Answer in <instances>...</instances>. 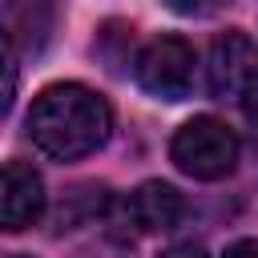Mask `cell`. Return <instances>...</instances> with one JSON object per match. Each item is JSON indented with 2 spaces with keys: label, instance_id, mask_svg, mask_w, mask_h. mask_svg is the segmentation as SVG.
I'll return each mask as SVG.
<instances>
[{
  "label": "cell",
  "instance_id": "1",
  "mask_svg": "<svg viewBox=\"0 0 258 258\" xmlns=\"http://www.w3.org/2000/svg\"><path fill=\"white\" fill-rule=\"evenodd\" d=\"M24 129L44 157L81 161L109 141L113 109L97 89H89L81 81H56L36 93Z\"/></svg>",
  "mask_w": 258,
  "mask_h": 258
},
{
  "label": "cell",
  "instance_id": "2",
  "mask_svg": "<svg viewBox=\"0 0 258 258\" xmlns=\"http://www.w3.org/2000/svg\"><path fill=\"white\" fill-rule=\"evenodd\" d=\"M238 153H242V141L238 133L222 121V117H189L173 137H169V161L194 177V181H222L234 173L238 165Z\"/></svg>",
  "mask_w": 258,
  "mask_h": 258
},
{
  "label": "cell",
  "instance_id": "3",
  "mask_svg": "<svg viewBox=\"0 0 258 258\" xmlns=\"http://www.w3.org/2000/svg\"><path fill=\"white\" fill-rule=\"evenodd\" d=\"M133 81L157 101H181L194 89V44L185 36H153L133 56Z\"/></svg>",
  "mask_w": 258,
  "mask_h": 258
},
{
  "label": "cell",
  "instance_id": "4",
  "mask_svg": "<svg viewBox=\"0 0 258 258\" xmlns=\"http://www.w3.org/2000/svg\"><path fill=\"white\" fill-rule=\"evenodd\" d=\"M210 93L218 101H242L250 97V89L258 85V44L242 32V28H226L214 36L210 44Z\"/></svg>",
  "mask_w": 258,
  "mask_h": 258
},
{
  "label": "cell",
  "instance_id": "5",
  "mask_svg": "<svg viewBox=\"0 0 258 258\" xmlns=\"http://www.w3.org/2000/svg\"><path fill=\"white\" fill-rule=\"evenodd\" d=\"M44 177L32 161H8L0 165V230L20 234L40 222L44 214Z\"/></svg>",
  "mask_w": 258,
  "mask_h": 258
},
{
  "label": "cell",
  "instance_id": "6",
  "mask_svg": "<svg viewBox=\"0 0 258 258\" xmlns=\"http://www.w3.org/2000/svg\"><path fill=\"white\" fill-rule=\"evenodd\" d=\"M125 214H129V222L141 234H165V230H173L185 218V198L169 181H141L129 194Z\"/></svg>",
  "mask_w": 258,
  "mask_h": 258
},
{
  "label": "cell",
  "instance_id": "7",
  "mask_svg": "<svg viewBox=\"0 0 258 258\" xmlns=\"http://www.w3.org/2000/svg\"><path fill=\"white\" fill-rule=\"evenodd\" d=\"M8 12H16V36L24 40V48L36 52L52 28V20H36V12H48V0H8Z\"/></svg>",
  "mask_w": 258,
  "mask_h": 258
},
{
  "label": "cell",
  "instance_id": "8",
  "mask_svg": "<svg viewBox=\"0 0 258 258\" xmlns=\"http://www.w3.org/2000/svg\"><path fill=\"white\" fill-rule=\"evenodd\" d=\"M16 85H20V64H16V48L8 40V32L0 28V117L12 109L16 101Z\"/></svg>",
  "mask_w": 258,
  "mask_h": 258
},
{
  "label": "cell",
  "instance_id": "9",
  "mask_svg": "<svg viewBox=\"0 0 258 258\" xmlns=\"http://www.w3.org/2000/svg\"><path fill=\"white\" fill-rule=\"evenodd\" d=\"M222 4H230V0H165V8H173L177 16H210Z\"/></svg>",
  "mask_w": 258,
  "mask_h": 258
},
{
  "label": "cell",
  "instance_id": "10",
  "mask_svg": "<svg viewBox=\"0 0 258 258\" xmlns=\"http://www.w3.org/2000/svg\"><path fill=\"white\" fill-rule=\"evenodd\" d=\"M222 258H258V242L254 238H238L222 250Z\"/></svg>",
  "mask_w": 258,
  "mask_h": 258
},
{
  "label": "cell",
  "instance_id": "11",
  "mask_svg": "<svg viewBox=\"0 0 258 258\" xmlns=\"http://www.w3.org/2000/svg\"><path fill=\"white\" fill-rule=\"evenodd\" d=\"M161 258H210V254H206L198 242H181V246H169Z\"/></svg>",
  "mask_w": 258,
  "mask_h": 258
},
{
  "label": "cell",
  "instance_id": "12",
  "mask_svg": "<svg viewBox=\"0 0 258 258\" xmlns=\"http://www.w3.org/2000/svg\"><path fill=\"white\" fill-rule=\"evenodd\" d=\"M12 258H28V254H12Z\"/></svg>",
  "mask_w": 258,
  "mask_h": 258
}]
</instances>
